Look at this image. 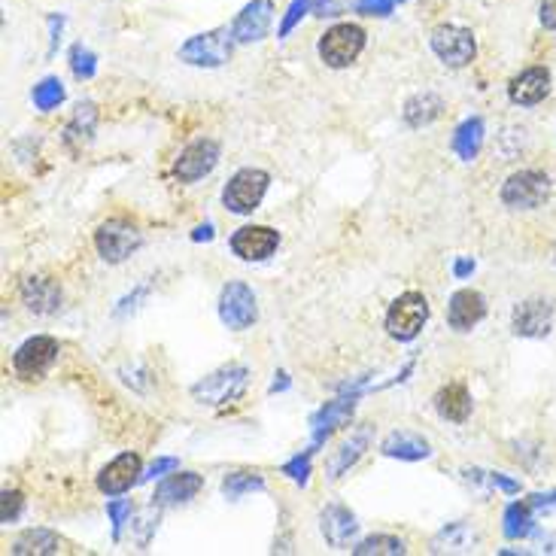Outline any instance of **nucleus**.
Instances as JSON below:
<instances>
[{"mask_svg":"<svg viewBox=\"0 0 556 556\" xmlns=\"http://www.w3.org/2000/svg\"><path fill=\"white\" fill-rule=\"evenodd\" d=\"M247 383H250V371L244 365H222L192 386V399L207 408H222L241 399Z\"/></svg>","mask_w":556,"mask_h":556,"instance_id":"nucleus-1","label":"nucleus"},{"mask_svg":"<svg viewBox=\"0 0 556 556\" xmlns=\"http://www.w3.org/2000/svg\"><path fill=\"white\" fill-rule=\"evenodd\" d=\"M429 320V301L423 292H402L386 310V332L395 341H414Z\"/></svg>","mask_w":556,"mask_h":556,"instance_id":"nucleus-2","label":"nucleus"},{"mask_svg":"<svg viewBox=\"0 0 556 556\" xmlns=\"http://www.w3.org/2000/svg\"><path fill=\"white\" fill-rule=\"evenodd\" d=\"M140 247H143L140 228L125 222V219H107L95 231V250L110 265H119V262L131 259Z\"/></svg>","mask_w":556,"mask_h":556,"instance_id":"nucleus-3","label":"nucleus"},{"mask_svg":"<svg viewBox=\"0 0 556 556\" xmlns=\"http://www.w3.org/2000/svg\"><path fill=\"white\" fill-rule=\"evenodd\" d=\"M268 186H271V177L259 168H244L237 171L228 186L222 189V204L237 213V216H247L253 210H259V204L265 201L268 195Z\"/></svg>","mask_w":556,"mask_h":556,"instance_id":"nucleus-4","label":"nucleus"},{"mask_svg":"<svg viewBox=\"0 0 556 556\" xmlns=\"http://www.w3.org/2000/svg\"><path fill=\"white\" fill-rule=\"evenodd\" d=\"M365 40H368V34H365L359 25L341 22V25H335V28H329V31L323 34V40H320V58H323L329 67H335V70L350 67V64L362 55Z\"/></svg>","mask_w":556,"mask_h":556,"instance_id":"nucleus-5","label":"nucleus"},{"mask_svg":"<svg viewBox=\"0 0 556 556\" xmlns=\"http://www.w3.org/2000/svg\"><path fill=\"white\" fill-rule=\"evenodd\" d=\"M259 316V304L256 295L247 283L231 280L222 286L219 292V320L231 329V332H244L256 323Z\"/></svg>","mask_w":556,"mask_h":556,"instance_id":"nucleus-6","label":"nucleus"},{"mask_svg":"<svg viewBox=\"0 0 556 556\" xmlns=\"http://www.w3.org/2000/svg\"><path fill=\"white\" fill-rule=\"evenodd\" d=\"M231 46H234V37L228 28L195 34L180 46V61L192 67H222L231 58Z\"/></svg>","mask_w":556,"mask_h":556,"instance_id":"nucleus-7","label":"nucleus"},{"mask_svg":"<svg viewBox=\"0 0 556 556\" xmlns=\"http://www.w3.org/2000/svg\"><path fill=\"white\" fill-rule=\"evenodd\" d=\"M550 198V180L541 171L511 174L502 186V204L511 210H535Z\"/></svg>","mask_w":556,"mask_h":556,"instance_id":"nucleus-8","label":"nucleus"},{"mask_svg":"<svg viewBox=\"0 0 556 556\" xmlns=\"http://www.w3.org/2000/svg\"><path fill=\"white\" fill-rule=\"evenodd\" d=\"M432 52L447 64V67H465L478 55V43H474V34L468 28L459 25H441L432 31Z\"/></svg>","mask_w":556,"mask_h":556,"instance_id":"nucleus-9","label":"nucleus"},{"mask_svg":"<svg viewBox=\"0 0 556 556\" xmlns=\"http://www.w3.org/2000/svg\"><path fill=\"white\" fill-rule=\"evenodd\" d=\"M228 247L237 259H244V262H265L280 247V231H274L268 225H244L231 234Z\"/></svg>","mask_w":556,"mask_h":556,"instance_id":"nucleus-10","label":"nucleus"},{"mask_svg":"<svg viewBox=\"0 0 556 556\" xmlns=\"http://www.w3.org/2000/svg\"><path fill=\"white\" fill-rule=\"evenodd\" d=\"M219 165V143L210 137H201L195 143H189L180 158L174 162V177L180 183H198L204 180L213 168Z\"/></svg>","mask_w":556,"mask_h":556,"instance_id":"nucleus-11","label":"nucleus"},{"mask_svg":"<svg viewBox=\"0 0 556 556\" xmlns=\"http://www.w3.org/2000/svg\"><path fill=\"white\" fill-rule=\"evenodd\" d=\"M55 359H58V341L49 335H34L13 353V368L19 377L34 380V377L46 374L55 365Z\"/></svg>","mask_w":556,"mask_h":556,"instance_id":"nucleus-12","label":"nucleus"},{"mask_svg":"<svg viewBox=\"0 0 556 556\" xmlns=\"http://www.w3.org/2000/svg\"><path fill=\"white\" fill-rule=\"evenodd\" d=\"M353 411H356V392L341 395V399H332V402H326L320 411H316V414L310 417V435H313L310 450L323 447L344 423H350Z\"/></svg>","mask_w":556,"mask_h":556,"instance_id":"nucleus-13","label":"nucleus"},{"mask_svg":"<svg viewBox=\"0 0 556 556\" xmlns=\"http://www.w3.org/2000/svg\"><path fill=\"white\" fill-rule=\"evenodd\" d=\"M511 329L517 338H547L553 329V304L547 298H526L514 307Z\"/></svg>","mask_w":556,"mask_h":556,"instance_id":"nucleus-14","label":"nucleus"},{"mask_svg":"<svg viewBox=\"0 0 556 556\" xmlns=\"http://www.w3.org/2000/svg\"><path fill=\"white\" fill-rule=\"evenodd\" d=\"M274 22V4L271 0H250V4L237 13V19L231 22V37L234 43H259L268 37Z\"/></svg>","mask_w":556,"mask_h":556,"instance_id":"nucleus-15","label":"nucleus"},{"mask_svg":"<svg viewBox=\"0 0 556 556\" xmlns=\"http://www.w3.org/2000/svg\"><path fill=\"white\" fill-rule=\"evenodd\" d=\"M140 474H143L140 456H137V453H122V456H116L113 462H107V465L101 468V474H98V490H101L104 496H122V493H128L134 484H140Z\"/></svg>","mask_w":556,"mask_h":556,"instance_id":"nucleus-16","label":"nucleus"},{"mask_svg":"<svg viewBox=\"0 0 556 556\" xmlns=\"http://www.w3.org/2000/svg\"><path fill=\"white\" fill-rule=\"evenodd\" d=\"M487 316V298L478 289H459L450 295L447 323L456 332H471Z\"/></svg>","mask_w":556,"mask_h":556,"instance_id":"nucleus-17","label":"nucleus"},{"mask_svg":"<svg viewBox=\"0 0 556 556\" xmlns=\"http://www.w3.org/2000/svg\"><path fill=\"white\" fill-rule=\"evenodd\" d=\"M201 490H204V478H201L198 471H174L171 478H165L162 484L155 487L152 505L174 508V505H183V502L195 499Z\"/></svg>","mask_w":556,"mask_h":556,"instance_id":"nucleus-18","label":"nucleus"},{"mask_svg":"<svg viewBox=\"0 0 556 556\" xmlns=\"http://www.w3.org/2000/svg\"><path fill=\"white\" fill-rule=\"evenodd\" d=\"M550 95V70L547 67H529L520 76L511 79L508 98L517 107H535Z\"/></svg>","mask_w":556,"mask_h":556,"instance_id":"nucleus-19","label":"nucleus"},{"mask_svg":"<svg viewBox=\"0 0 556 556\" xmlns=\"http://www.w3.org/2000/svg\"><path fill=\"white\" fill-rule=\"evenodd\" d=\"M320 529H323V538L335 550H350L359 535V523H356L353 511H347L344 505H329L320 514Z\"/></svg>","mask_w":556,"mask_h":556,"instance_id":"nucleus-20","label":"nucleus"},{"mask_svg":"<svg viewBox=\"0 0 556 556\" xmlns=\"http://www.w3.org/2000/svg\"><path fill=\"white\" fill-rule=\"evenodd\" d=\"M380 453L389 456V459H399V462H420V459L432 456V447L423 435L399 429V432H389L380 441Z\"/></svg>","mask_w":556,"mask_h":556,"instance_id":"nucleus-21","label":"nucleus"},{"mask_svg":"<svg viewBox=\"0 0 556 556\" xmlns=\"http://www.w3.org/2000/svg\"><path fill=\"white\" fill-rule=\"evenodd\" d=\"M22 301L37 316H52L61 310V286L49 277H28L22 283Z\"/></svg>","mask_w":556,"mask_h":556,"instance_id":"nucleus-22","label":"nucleus"},{"mask_svg":"<svg viewBox=\"0 0 556 556\" xmlns=\"http://www.w3.org/2000/svg\"><path fill=\"white\" fill-rule=\"evenodd\" d=\"M435 411L447 423H465L471 417V395L465 383H447L435 392Z\"/></svg>","mask_w":556,"mask_h":556,"instance_id":"nucleus-23","label":"nucleus"},{"mask_svg":"<svg viewBox=\"0 0 556 556\" xmlns=\"http://www.w3.org/2000/svg\"><path fill=\"white\" fill-rule=\"evenodd\" d=\"M95 125H98V107L92 101H83V104H76L67 128H64V146L70 152H79L95 134Z\"/></svg>","mask_w":556,"mask_h":556,"instance_id":"nucleus-24","label":"nucleus"},{"mask_svg":"<svg viewBox=\"0 0 556 556\" xmlns=\"http://www.w3.org/2000/svg\"><path fill=\"white\" fill-rule=\"evenodd\" d=\"M368 444H371V432L368 429H359V432H353L338 450H335V456L329 459V465H326V471H329V478L332 481H338L341 474H347L359 459H362V453L368 450Z\"/></svg>","mask_w":556,"mask_h":556,"instance_id":"nucleus-25","label":"nucleus"},{"mask_svg":"<svg viewBox=\"0 0 556 556\" xmlns=\"http://www.w3.org/2000/svg\"><path fill=\"white\" fill-rule=\"evenodd\" d=\"M481 146H484V119L471 116L465 119L456 134H453V152L462 158V162H474V158L481 155Z\"/></svg>","mask_w":556,"mask_h":556,"instance_id":"nucleus-26","label":"nucleus"},{"mask_svg":"<svg viewBox=\"0 0 556 556\" xmlns=\"http://www.w3.org/2000/svg\"><path fill=\"white\" fill-rule=\"evenodd\" d=\"M441 113H444V101H441V95H435V92L414 95V98L405 104V110H402V116H405V122H408L411 128H426V125H432Z\"/></svg>","mask_w":556,"mask_h":556,"instance_id":"nucleus-27","label":"nucleus"},{"mask_svg":"<svg viewBox=\"0 0 556 556\" xmlns=\"http://www.w3.org/2000/svg\"><path fill=\"white\" fill-rule=\"evenodd\" d=\"M16 556H40V553H61L64 550V541L49 532V529H28L16 538V544L10 547Z\"/></svg>","mask_w":556,"mask_h":556,"instance_id":"nucleus-28","label":"nucleus"},{"mask_svg":"<svg viewBox=\"0 0 556 556\" xmlns=\"http://www.w3.org/2000/svg\"><path fill=\"white\" fill-rule=\"evenodd\" d=\"M265 490V478L259 471H231L225 474V481H222V496L237 502V499H244L250 493H262Z\"/></svg>","mask_w":556,"mask_h":556,"instance_id":"nucleus-29","label":"nucleus"},{"mask_svg":"<svg viewBox=\"0 0 556 556\" xmlns=\"http://www.w3.org/2000/svg\"><path fill=\"white\" fill-rule=\"evenodd\" d=\"M535 508L529 505V502H514V505H508V511H505V538H511V541H520V538H526L532 529H535V514H532Z\"/></svg>","mask_w":556,"mask_h":556,"instance_id":"nucleus-30","label":"nucleus"},{"mask_svg":"<svg viewBox=\"0 0 556 556\" xmlns=\"http://www.w3.org/2000/svg\"><path fill=\"white\" fill-rule=\"evenodd\" d=\"M64 98H67V92H64V83H61L58 76L40 79V83L34 86V92H31V101H34V107H37L40 113L58 110V107L64 104Z\"/></svg>","mask_w":556,"mask_h":556,"instance_id":"nucleus-31","label":"nucleus"},{"mask_svg":"<svg viewBox=\"0 0 556 556\" xmlns=\"http://www.w3.org/2000/svg\"><path fill=\"white\" fill-rule=\"evenodd\" d=\"M353 553L356 556H402V553H408V547L395 535H371V538L353 544Z\"/></svg>","mask_w":556,"mask_h":556,"instance_id":"nucleus-32","label":"nucleus"},{"mask_svg":"<svg viewBox=\"0 0 556 556\" xmlns=\"http://www.w3.org/2000/svg\"><path fill=\"white\" fill-rule=\"evenodd\" d=\"M471 544H474V535L468 532V526H465V523H450L447 529H441V532L435 535L432 553H444V550L459 553V550H471Z\"/></svg>","mask_w":556,"mask_h":556,"instance_id":"nucleus-33","label":"nucleus"},{"mask_svg":"<svg viewBox=\"0 0 556 556\" xmlns=\"http://www.w3.org/2000/svg\"><path fill=\"white\" fill-rule=\"evenodd\" d=\"M70 70L76 79H92L98 73V55L83 43H73L70 46Z\"/></svg>","mask_w":556,"mask_h":556,"instance_id":"nucleus-34","label":"nucleus"},{"mask_svg":"<svg viewBox=\"0 0 556 556\" xmlns=\"http://www.w3.org/2000/svg\"><path fill=\"white\" fill-rule=\"evenodd\" d=\"M323 4L326 0H292L289 4V10H286V16H283V25H280V37H289L292 34V28L310 13V10H316L320 13L323 10Z\"/></svg>","mask_w":556,"mask_h":556,"instance_id":"nucleus-35","label":"nucleus"},{"mask_svg":"<svg viewBox=\"0 0 556 556\" xmlns=\"http://www.w3.org/2000/svg\"><path fill=\"white\" fill-rule=\"evenodd\" d=\"M107 517L113 523V541H119L125 526L134 520V505L128 499H113V502H107Z\"/></svg>","mask_w":556,"mask_h":556,"instance_id":"nucleus-36","label":"nucleus"},{"mask_svg":"<svg viewBox=\"0 0 556 556\" xmlns=\"http://www.w3.org/2000/svg\"><path fill=\"white\" fill-rule=\"evenodd\" d=\"M310 456H313V450H304L283 465V474L289 481H295L298 487H307V481H310Z\"/></svg>","mask_w":556,"mask_h":556,"instance_id":"nucleus-37","label":"nucleus"},{"mask_svg":"<svg viewBox=\"0 0 556 556\" xmlns=\"http://www.w3.org/2000/svg\"><path fill=\"white\" fill-rule=\"evenodd\" d=\"M405 0H356V13L359 16H374V19H386L389 13H395V7H402Z\"/></svg>","mask_w":556,"mask_h":556,"instance_id":"nucleus-38","label":"nucleus"},{"mask_svg":"<svg viewBox=\"0 0 556 556\" xmlns=\"http://www.w3.org/2000/svg\"><path fill=\"white\" fill-rule=\"evenodd\" d=\"M22 508H25L22 493L19 490H7L4 499H0V520H4V523H16L19 514H22Z\"/></svg>","mask_w":556,"mask_h":556,"instance_id":"nucleus-39","label":"nucleus"},{"mask_svg":"<svg viewBox=\"0 0 556 556\" xmlns=\"http://www.w3.org/2000/svg\"><path fill=\"white\" fill-rule=\"evenodd\" d=\"M180 468V459L177 456H158L143 474H140V484H149V481H155V478H162V474H168V471H177Z\"/></svg>","mask_w":556,"mask_h":556,"instance_id":"nucleus-40","label":"nucleus"},{"mask_svg":"<svg viewBox=\"0 0 556 556\" xmlns=\"http://www.w3.org/2000/svg\"><path fill=\"white\" fill-rule=\"evenodd\" d=\"M49 22V55H55V49H58V43H61V28H64V16H49L46 19Z\"/></svg>","mask_w":556,"mask_h":556,"instance_id":"nucleus-41","label":"nucleus"},{"mask_svg":"<svg viewBox=\"0 0 556 556\" xmlns=\"http://www.w3.org/2000/svg\"><path fill=\"white\" fill-rule=\"evenodd\" d=\"M541 25L547 31H556V0H541Z\"/></svg>","mask_w":556,"mask_h":556,"instance_id":"nucleus-42","label":"nucleus"},{"mask_svg":"<svg viewBox=\"0 0 556 556\" xmlns=\"http://www.w3.org/2000/svg\"><path fill=\"white\" fill-rule=\"evenodd\" d=\"M192 241H213V225L210 222H204V225H198L195 231H192Z\"/></svg>","mask_w":556,"mask_h":556,"instance_id":"nucleus-43","label":"nucleus"},{"mask_svg":"<svg viewBox=\"0 0 556 556\" xmlns=\"http://www.w3.org/2000/svg\"><path fill=\"white\" fill-rule=\"evenodd\" d=\"M474 271V259H456V265H453V274L462 280V277H468Z\"/></svg>","mask_w":556,"mask_h":556,"instance_id":"nucleus-44","label":"nucleus"},{"mask_svg":"<svg viewBox=\"0 0 556 556\" xmlns=\"http://www.w3.org/2000/svg\"><path fill=\"white\" fill-rule=\"evenodd\" d=\"M283 389H289V374L286 371H280V380L271 383V392H283Z\"/></svg>","mask_w":556,"mask_h":556,"instance_id":"nucleus-45","label":"nucleus"},{"mask_svg":"<svg viewBox=\"0 0 556 556\" xmlns=\"http://www.w3.org/2000/svg\"><path fill=\"white\" fill-rule=\"evenodd\" d=\"M553 256H556V253H553Z\"/></svg>","mask_w":556,"mask_h":556,"instance_id":"nucleus-46","label":"nucleus"}]
</instances>
